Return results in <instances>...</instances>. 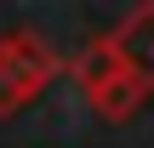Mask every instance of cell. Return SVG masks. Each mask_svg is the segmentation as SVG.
I'll return each instance as SVG.
<instances>
[{
    "label": "cell",
    "mask_w": 154,
    "mask_h": 148,
    "mask_svg": "<svg viewBox=\"0 0 154 148\" xmlns=\"http://www.w3.org/2000/svg\"><path fill=\"white\" fill-rule=\"evenodd\" d=\"M74 86H80V97L103 114V120H131L137 108H143V97H149V86L114 57V46L109 40H91L80 57H74Z\"/></svg>",
    "instance_id": "cell-1"
},
{
    "label": "cell",
    "mask_w": 154,
    "mask_h": 148,
    "mask_svg": "<svg viewBox=\"0 0 154 148\" xmlns=\"http://www.w3.org/2000/svg\"><path fill=\"white\" fill-rule=\"evenodd\" d=\"M57 51L40 40V34H29V29H11V34H0V120L6 114H17L23 103H34L51 80H57Z\"/></svg>",
    "instance_id": "cell-2"
},
{
    "label": "cell",
    "mask_w": 154,
    "mask_h": 148,
    "mask_svg": "<svg viewBox=\"0 0 154 148\" xmlns=\"http://www.w3.org/2000/svg\"><path fill=\"white\" fill-rule=\"evenodd\" d=\"M103 40L114 46V57H120V63L154 91V0H143V6H137L120 29H109Z\"/></svg>",
    "instance_id": "cell-3"
}]
</instances>
